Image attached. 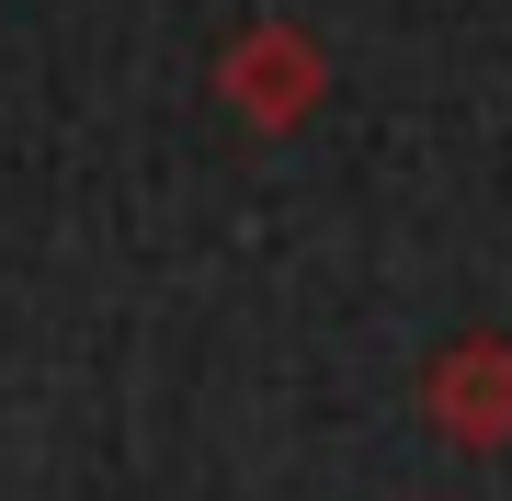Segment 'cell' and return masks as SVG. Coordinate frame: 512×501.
<instances>
[{"instance_id":"cell-1","label":"cell","mask_w":512,"mask_h":501,"mask_svg":"<svg viewBox=\"0 0 512 501\" xmlns=\"http://www.w3.org/2000/svg\"><path fill=\"white\" fill-rule=\"evenodd\" d=\"M217 92H228V114H239L251 137H296V126L319 114V92H330V57H319L308 23H251V35L228 46Z\"/></svg>"},{"instance_id":"cell-2","label":"cell","mask_w":512,"mask_h":501,"mask_svg":"<svg viewBox=\"0 0 512 501\" xmlns=\"http://www.w3.org/2000/svg\"><path fill=\"white\" fill-rule=\"evenodd\" d=\"M421 410H433L444 445L501 456V445H512V342H501V331L444 342V353H433V376H421Z\"/></svg>"}]
</instances>
